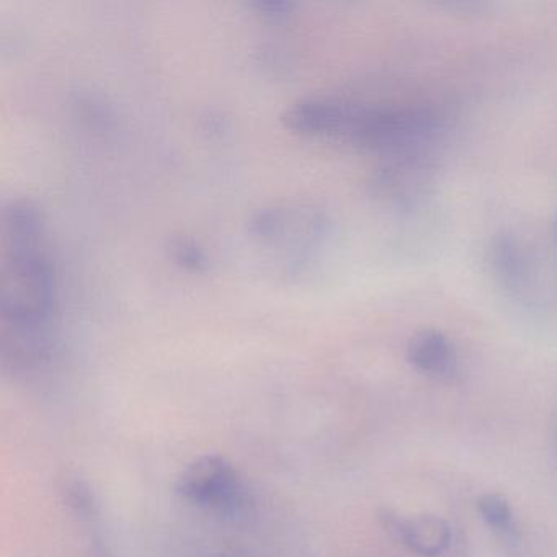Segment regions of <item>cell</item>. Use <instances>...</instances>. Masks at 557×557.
<instances>
[{
    "label": "cell",
    "mask_w": 557,
    "mask_h": 557,
    "mask_svg": "<svg viewBox=\"0 0 557 557\" xmlns=\"http://www.w3.org/2000/svg\"><path fill=\"white\" fill-rule=\"evenodd\" d=\"M295 132L344 143L384 159L433 156L445 123L432 109L383 106L342 97H309L286 113Z\"/></svg>",
    "instance_id": "2"
},
{
    "label": "cell",
    "mask_w": 557,
    "mask_h": 557,
    "mask_svg": "<svg viewBox=\"0 0 557 557\" xmlns=\"http://www.w3.org/2000/svg\"><path fill=\"white\" fill-rule=\"evenodd\" d=\"M58 278L47 223L30 200L4 208L0 239V341L14 370L41 367L57 345Z\"/></svg>",
    "instance_id": "1"
},
{
    "label": "cell",
    "mask_w": 557,
    "mask_h": 557,
    "mask_svg": "<svg viewBox=\"0 0 557 557\" xmlns=\"http://www.w3.org/2000/svg\"><path fill=\"white\" fill-rule=\"evenodd\" d=\"M407 360L417 371L436 380H445L456 370L455 348L438 331L417 332L407 344Z\"/></svg>",
    "instance_id": "5"
},
{
    "label": "cell",
    "mask_w": 557,
    "mask_h": 557,
    "mask_svg": "<svg viewBox=\"0 0 557 557\" xmlns=\"http://www.w3.org/2000/svg\"><path fill=\"white\" fill-rule=\"evenodd\" d=\"M478 511L488 527L498 531H510L513 527V511L507 498L498 494H484L478 498Z\"/></svg>",
    "instance_id": "7"
},
{
    "label": "cell",
    "mask_w": 557,
    "mask_h": 557,
    "mask_svg": "<svg viewBox=\"0 0 557 557\" xmlns=\"http://www.w3.org/2000/svg\"><path fill=\"white\" fill-rule=\"evenodd\" d=\"M556 430H557V425H556ZM556 443H557V433H556Z\"/></svg>",
    "instance_id": "10"
},
{
    "label": "cell",
    "mask_w": 557,
    "mask_h": 557,
    "mask_svg": "<svg viewBox=\"0 0 557 557\" xmlns=\"http://www.w3.org/2000/svg\"><path fill=\"white\" fill-rule=\"evenodd\" d=\"M64 495L66 500L70 502L71 507L76 508L77 511L89 513L94 508V494L90 492L89 485L81 479H71L64 485Z\"/></svg>",
    "instance_id": "8"
},
{
    "label": "cell",
    "mask_w": 557,
    "mask_h": 557,
    "mask_svg": "<svg viewBox=\"0 0 557 557\" xmlns=\"http://www.w3.org/2000/svg\"><path fill=\"white\" fill-rule=\"evenodd\" d=\"M492 269L502 286L511 293L523 292L528 283V259L520 244L510 236L498 237L492 247Z\"/></svg>",
    "instance_id": "6"
},
{
    "label": "cell",
    "mask_w": 557,
    "mask_h": 557,
    "mask_svg": "<svg viewBox=\"0 0 557 557\" xmlns=\"http://www.w3.org/2000/svg\"><path fill=\"white\" fill-rule=\"evenodd\" d=\"M384 530L412 553L419 556L436 557L448 549L451 543V528L445 520L432 515L404 518L391 510L380 513Z\"/></svg>",
    "instance_id": "4"
},
{
    "label": "cell",
    "mask_w": 557,
    "mask_h": 557,
    "mask_svg": "<svg viewBox=\"0 0 557 557\" xmlns=\"http://www.w3.org/2000/svg\"><path fill=\"white\" fill-rule=\"evenodd\" d=\"M175 492L198 507L237 515L247 507V488L237 469L221 455L194 459L175 481Z\"/></svg>",
    "instance_id": "3"
},
{
    "label": "cell",
    "mask_w": 557,
    "mask_h": 557,
    "mask_svg": "<svg viewBox=\"0 0 557 557\" xmlns=\"http://www.w3.org/2000/svg\"><path fill=\"white\" fill-rule=\"evenodd\" d=\"M554 236H556V243H557V210H556V218H554Z\"/></svg>",
    "instance_id": "9"
}]
</instances>
